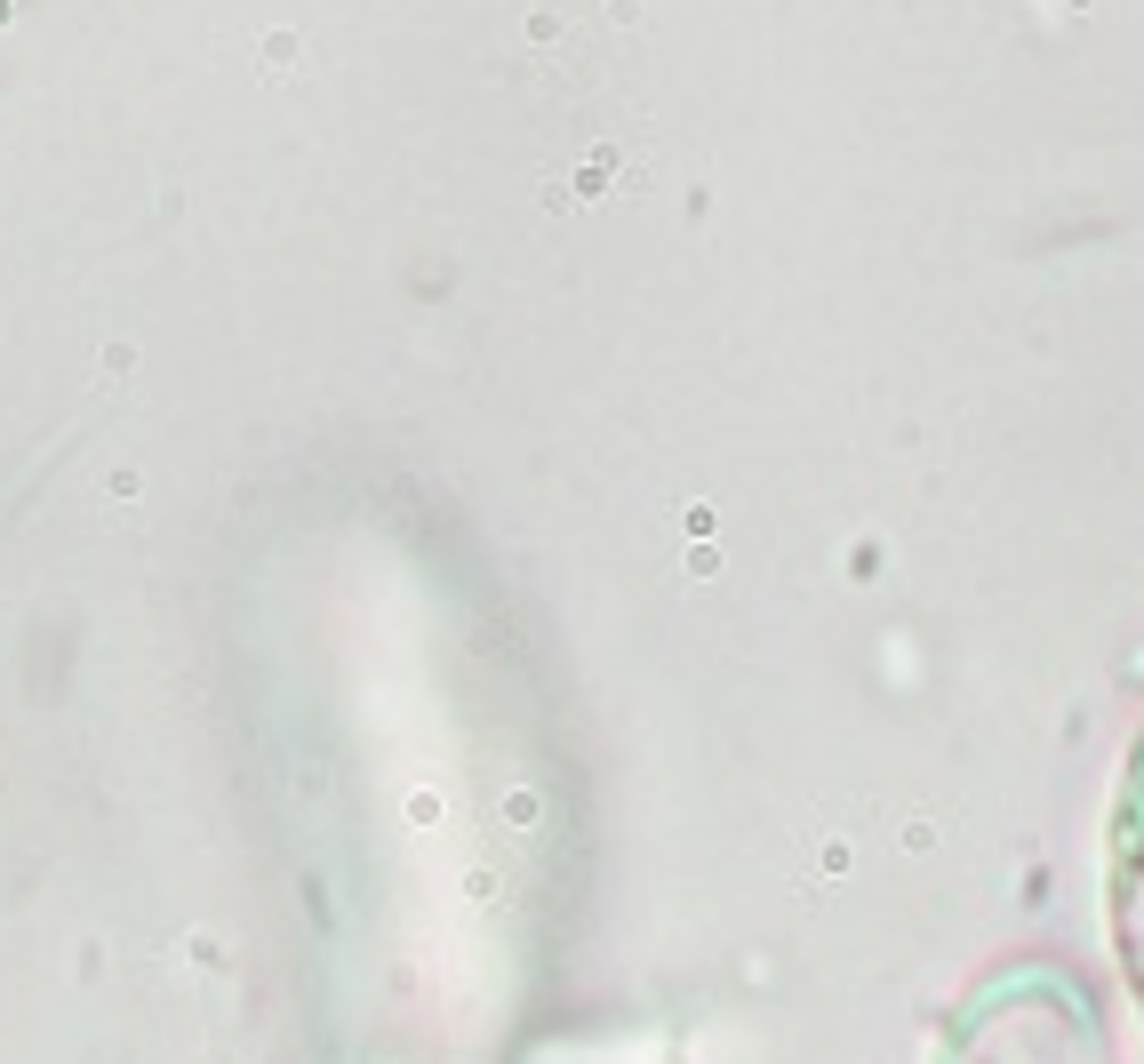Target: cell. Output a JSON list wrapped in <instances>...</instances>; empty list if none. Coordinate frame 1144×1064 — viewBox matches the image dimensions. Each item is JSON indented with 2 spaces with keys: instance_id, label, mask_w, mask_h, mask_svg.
<instances>
[{
  "instance_id": "2",
  "label": "cell",
  "mask_w": 1144,
  "mask_h": 1064,
  "mask_svg": "<svg viewBox=\"0 0 1144 1064\" xmlns=\"http://www.w3.org/2000/svg\"><path fill=\"white\" fill-rule=\"evenodd\" d=\"M1112 928H1120V961H1129V992L1144 1008V768L1120 817V872H1112Z\"/></svg>"
},
{
  "instance_id": "1",
  "label": "cell",
  "mask_w": 1144,
  "mask_h": 1064,
  "mask_svg": "<svg viewBox=\"0 0 1144 1064\" xmlns=\"http://www.w3.org/2000/svg\"><path fill=\"white\" fill-rule=\"evenodd\" d=\"M945 1064H1105V1032L1081 985H1065L1057 968H1024L960 1016Z\"/></svg>"
}]
</instances>
